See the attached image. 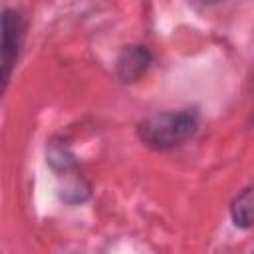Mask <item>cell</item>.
Instances as JSON below:
<instances>
[{
    "instance_id": "cell-4",
    "label": "cell",
    "mask_w": 254,
    "mask_h": 254,
    "mask_svg": "<svg viewBox=\"0 0 254 254\" xmlns=\"http://www.w3.org/2000/svg\"><path fill=\"white\" fill-rule=\"evenodd\" d=\"M230 214L238 228H250L254 224V189H246L234 198Z\"/></svg>"
},
{
    "instance_id": "cell-2",
    "label": "cell",
    "mask_w": 254,
    "mask_h": 254,
    "mask_svg": "<svg viewBox=\"0 0 254 254\" xmlns=\"http://www.w3.org/2000/svg\"><path fill=\"white\" fill-rule=\"evenodd\" d=\"M22 18L16 10H2V91L6 89L22 44Z\"/></svg>"
},
{
    "instance_id": "cell-3",
    "label": "cell",
    "mask_w": 254,
    "mask_h": 254,
    "mask_svg": "<svg viewBox=\"0 0 254 254\" xmlns=\"http://www.w3.org/2000/svg\"><path fill=\"white\" fill-rule=\"evenodd\" d=\"M151 65V52L145 46H127L115 60V73L123 83L137 81Z\"/></svg>"
},
{
    "instance_id": "cell-1",
    "label": "cell",
    "mask_w": 254,
    "mask_h": 254,
    "mask_svg": "<svg viewBox=\"0 0 254 254\" xmlns=\"http://www.w3.org/2000/svg\"><path fill=\"white\" fill-rule=\"evenodd\" d=\"M198 129V115L192 109H177V111H161L143 119L137 127L139 139L155 149L169 151L185 141H189Z\"/></svg>"
},
{
    "instance_id": "cell-5",
    "label": "cell",
    "mask_w": 254,
    "mask_h": 254,
    "mask_svg": "<svg viewBox=\"0 0 254 254\" xmlns=\"http://www.w3.org/2000/svg\"><path fill=\"white\" fill-rule=\"evenodd\" d=\"M48 163L56 169V171H69L71 167H75V159L71 155V151L64 145V143H50V149H48Z\"/></svg>"
}]
</instances>
